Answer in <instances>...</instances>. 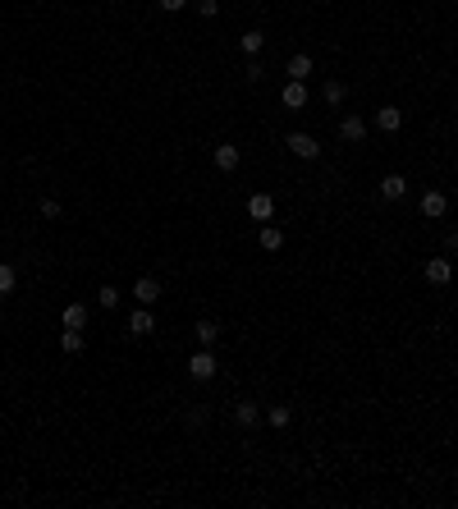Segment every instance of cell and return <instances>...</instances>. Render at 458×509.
<instances>
[{"mask_svg": "<svg viewBox=\"0 0 458 509\" xmlns=\"http://www.w3.org/2000/svg\"><path fill=\"white\" fill-rule=\"evenodd\" d=\"M197 14L202 18H216L220 14V0H197Z\"/></svg>", "mask_w": 458, "mask_h": 509, "instance_id": "d4e9b609", "label": "cell"}, {"mask_svg": "<svg viewBox=\"0 0 458 509\" xmlns=\"http://www.w3.org/2000/svg\"><path fill=\"white\" fill-rule=\"evenodd\" d=\"M96 303H101L105 312H110V308H120V289H115V285H101V289H96Z\"/></svg>", "mask_w": 458, "mask_h": 509, "instance_id": "603a6c76", "label": "cell"}, {"mask_svg": "<svg viewBox=\"0 0 458 509\" xmlns=\"http://www.w3.org/2000/svg\"><path fill=\"white\" fill-rule=\"evenodd\" d=\"M367 138V120L362 115H344L339 120V142H362Z\"/></svg>", "mask_w": 458, "mask_h": 509, "instance_id": "ba28073f", "label": "cell"}, {"mask_svg": "<svg viewBox=\"0 0 458 509\" xmlns=\"http://www.w3.org/2000/svg\"><path fill=\"white\" fill-rule=\"evenodd\" d=\"M183 5H188V0H161V9H165V14H179Z\"/></svg>", "mask_w": 458, "mask_h": 509, "instance_id": "4316f807", "label": "cell"}, {"mask_svg": "<svg viewBox=\"0 0 458 509\" xmlns=\"http://www.w3.org/2000/svg\"><path fill=\"white\" fill-rule=\"evenodd\" d=\"M321 96H326V101H330V106H344V101H348V87H344V83H339V78H330V83H326V87H321Z\"/></svg>", "mask_w": 458, "mask_h": 509, "instance_id": "ffe728a7", "label": "cell"}, {"mask_svg": "<svg viewBox=\"0 0 458 509\" xmlns=\"http://www.w3.org/2000/svg\"><path fill=\"white\" fill-rule=\"evenodd\" d=\"M285 147L298 156V161H316V156H321V142L311 138V133H289V138H285Z\"/></svg>", "mask_w": 458, "mask_h": 509, "instance_id": "7a4b0ae2", "label": "cell"}, {"mask_svg": "<svg viewBox=\"0 0 458 509\" xmlns=\"http://www.w3.org/2000/svg\"><path fill=\"white\" fill-rule=\"evenodd\" d=\"M14 285H18V271L9 267V262H0V298H5V293H14Z\"/></svg>", "mask_w": 458, "mask_h": 509, "instance_id": "44dd1931", "label": "cell"}, {"mask_svg": "<svg viewBox=\"0 0 458 509\" xmlns=\"http://www.w3.org/2000/svg\"><path fill=\"white\" fill-rule=\"evenodd\" d=\"M234 423H239L243 432H252V427L261 423V408L252 404V399H239V404H234Z\"/></svg>", "mask_w": 458, "mask_h": 509, "instance_id": "9c48e42d", "label": "cell"}, {"mask_svg": "<svg viewBox=\"0 0 458 509\" xmlns=\"http://www.w3.org/2000/svg\"><path fill=\"white\" fill-rule=\"evenodd\" d=\"M133 298H138V308H156V298H161V280L142 276L138 285H133Z\"/></svg>", "mask_w": 458, "mask_h": 509, "instance_id": "52a82bcc", "label": "cell"}, {"mask_svg": "<svg viewBox=\"0 0 458 509\" xmlns=\"http://www.w3.org/2000/svg\"><path fill=\"white\" fill-rule=\"evenodd\" d=\"M216 354H211V349H197V354H193L188 358V376L193 381H211V376H216Z\"/></svg>", "mask_w": 458, "mask_h": 509, "instance_id": "6da1fadb", "label": "cell"}, {"mask_svg": "<svg viewBox=\"0 0 458 509\" xmlns=\"http://www.w3.org/2000/svg\"><path fill=\"white\" fill-rule=\"evenodd\" d=\"M151 330H156V317H151V308H138V312H133V317H129V335H151Z\"/></svg>", "mask_w": 458, "mask_h": 509, "instance_id": "8fae6325", "label": "cell"}, {"mask_svg": "<svg viewBox=\"0 0 458 509\" xmlns=\"http://www.w3.org/2000/svg\"><path fill=\"white\" fill-rule=\"evenodd\" d=\"M193 340H197L202 349H211V345H216V340H220V326H216V321H211V317H202L197 326H193Z\"/></svg>", "mask_w": 458, "mask_h": 509, "instance_id": "4fadbf2b", "label": "cell"}, {"mask_svg": "<svg viewBox=\"0 0 458 509\" xmlns=\"http://www.w3.org/2000/svg\"><path fill=\"white\" fill-rule=\"evenodd\" d=\"M248 216L261 220V225L275 220V198H270V193H252V198H248Z\"/></svg>", "mask_w": 458, "mask_h": 509, "instance_id": "277c9868", "label": "cell"}, {"mask_svg": "<svg viewBox=\"0 0 458 509\" xmlns=\"http://www.w3.org/2000/svg\"><path fill=\"white\" fill-rule=\"evenodd\" d=\"M280 106H285V111H303V106H307V83L289 78V83H285V92H280Z\"/></svg>", "mask_w": 458, "mask_h": 509, "instance_id": "8992f818", "label": "cell"}, {"mask_svg": "<svg viewBox=\"0 0 458 509\" xmlns=\"http://www.w3.org/2000/svg\"><path fill=\"white\" fill-rule=\"evenodd\" d=\"M257 243H261V252H280V248H285V234H280L275 230V225H261V230H257Z\"/></svg>", "mask_w": 458, "mask_h": 509, "instance_id": "7c38bea8", "label": "cell"}, {"mask_svg": "<svg viewBox=\"0 0 458 509\" xmlns=\"http://www.w3.org/2000/svg\"><path fill=\"white\" fill-rule=\"evenodd\" d=\"M266 423L275 427V432H285V427L294 423V413H289V404H270V408H266Z\"/></svg>", "mask_w": 458, "mask_h": 509, "instance_id": "d6986e66", "label": "cell"}, {"mask_svg": "<svg viewBox=\"0 0 458 509\" xmlns=\"http://www.w3.org/2000/svg\"><path fill=\"white\" fill-rule=\"evenodd\" d=\"M445 248H450V252H458V230H450V239H445Z\"/></svg>", "mask_w": 458, "mask_h": 509, "instance_id": "83f0119b", "label": "cell"}, {"mask_svg": "<svg viewBox=\"0 0 458 509\" xmlns=\"http://www.w3.org/2000/svg\"><path fill=\"white\" fill-rule=\"evenodd\" d=\"M239 161H243V152H239V147H234V142H225V147H216V170H239Z\"/></svg>", "mask_w": 458, "mask_h": 509, "instance_id": "5bb4252c", "label": "cell"}, {"mask_svg": "<svg viewBox=\"0 0 458 509\" xmlns=\"http://www.w3.org/2000/svg\"><path fill=\"white\" fill-rule=\"evenodd\" d=\"M422 276H426V285L445 289V285L454 280V267H450V257H431V262H426V271H422Z\"/></svg>", "mask_w": 458, "mask_h": 509, "instance_id": "3957f363", "label": "cell"}, {"mask_svg": "<svg viewBox=\"0 0 458 509\" xmlns=\"http://www.w3.org/2000/svg\"><path fill=\"white\" fill-rule=\"evenodd\" d=\"M243 74H248V83H257V78L266 74V69H261V65H257V60H252V55H248V69H243Z\"/></svg>", "mask_w": 458, "mask_h": 509, "instance_id": "484cf974", "label": "cell"}, {"mask_svg": "<svg viewBox=\"0 0 458 509\" xmlns=\"http://www.w3.org/2000/svg\"><path fill=\"white\" fill-rule=\"evenodd\" d=\"M285 74H289V78H298V83H307V74H311V55H289Z\"/></svg>", "mask_w": 458, "mask_h": 509, "instance_id": "e0dca14e", "label": "cell"}, {"mask_svg": "<svg viewBox=\"0 0 458 509\" xmlns=\"http://www.w3.org/2000/svg\"><path fill=\"white\" fill-rule=\"evenodd\" d=\"M422 216H426V220H440V216H450V198H445L440 189L422 193Z\"/></svg>", "mask_w": 458, "mask_h": 509, "instance_id": "5b68a950", "label": "cell"}, {"mask_svg": "<svg viewBox=\"0 0 458 509\" xmlns=\"http://www.w3.org/2000/svg\"><path fill=\"white\" fill-rule=\"evenodd\" d=\"M42 216H46V220H60V216H64L60 198H42Z\"/></svg>", "mask_w": 458, "mask_h": 509, "instance_id": "cb8c5ba5", "label": "cell"}, {"mask_svg": "<svg viewBox=\"0 0 458 509\" xmlns=\"http://www.w3.org/2000/svg\"><path fill=\"white\" fill-rule=\"evenodd\" d=\"M239 46H243V55H257L261 46H266V33H261V28H248V33L239 37Z\"/></svg>", "mask_w": 458, "mask_h": 509, "instance_id": "ac0fdd59", "label": "cell"}, {"mask_svg": "<svg viewBox=\"0 0 458 509\" xmlns=\"http://www.w3.org/2000/svg\"><path fill=\"white\" fill-rule=\"evenodd\" d=\"M399 124H403V111H399V106H381V111H376V129L381 133H399Z\"/></svg>", "mask_w": 458, "mask_h": 509, "instance_id": "30bf717a", "label": "cell"}, {"mask_svg": "<svg viewBox=\"0 0 458 509\" xmlns=\"http://www.w3.org/2000/svg\"><path fill=\"white\" fill-rule=\"evenodd\" d=\"M83 345H87L83 330H64V335H60V349H64V354H83Z\"/></svg>", "mask_w": 458, "mask_h": 509, "instance_id": "7402d4cb", "label": "cell"}, {"mask_svg": "<svg viewBox=\"0 0 458 509\" xmlns=\"http://www.w3.org/2000/svg\"><path fill=\"white\" fill-rule=\"evenodd\" d=\"M60 321H64V330H87V308L83 303H69V308L60 312Z\"/></svg>", "mask_w": 458, "mask_h": 509, "instance_id": "2e32d148", "label": "cell"}, {"mask_svg": "<svg viewBox=\"0 0 458 509\" xmlns=\"http://www.w3.org/2000/svg\"><path fill=\"white\" fill-rule=\"evenodd\" d=\"M403 193H408V179H403V174H385V179H381V198H385V202H399Z\"/></svg>", "mask_w": 458, "mask_h": 509, "instance_id": "9a60e30c", "label": "cell"}]
</instances>
